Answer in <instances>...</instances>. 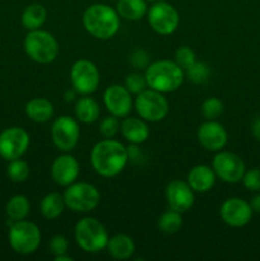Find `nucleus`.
I'll return each mask as SVG.
<instances>
[{
    "label": "nucleus",
    "instance_id": "1",
    "mask_svg": "<svg viewBox=\"0 0 260 261\" xmlns=\"http://www.w3.org/2000/svg\"><path fill=\"white\" fill-rule=\"evenodd\" d=\"M91 165L102 177H115L124 171L129 162L127 148L117 140L106 139L96 143L89 154Z\"/></svg>",
    "mask_w": 260,
    "mask_h": 261
},
{
    "label": "nucleus",
    "instance_id": "2",
    "mask_svg": "<svg viewBox=\"0 0 260 261\" xmlns=\"http://www.w3.org/2000/svg\"><path fill=\"white\" fill-rule=\"evenodd\" d=\"M84 30L98 40H110L120 30V15L106 4L89 5L82 17Z\"/></svg>",
    "mask_w": 260,
    "mask_h": 261
},
{
    "label": "nucleus",
    "instance_id": "3",
    "mask_svg": "<svg viewBox=\"0 0 260 261\" xmlns=\"http://www.w3.org/2000/svg\"><path fill=\"white\" fill-rule=\"evenodd\" d=\"M144 76L148 88L165 94L177 91L183 86L185 71L175 61L158 60L148 65Z\"/></svg>",
    "mask_w": 260,
    "mask_h": 261
},
{
    "label": "nucleus",
    "instance_id": "4",
    "mask_svg": "<svg viewBox=\"0 0 260 261\" xmlns=\"http://www.w3.org/2000/svg\"><path fill=\"white\" fill-rule=\"evenodd\" d=\"M74 237L78 246L89 254H96L106 249L110 239L103 224L93 217H84L75 224Z\"/></svg>",
    "mask_w": 260,
    "mask_h": 261
},
{
    "label": "nucleus",
    "instance_id": "5",
    "mask_svg": "<svg viewBox=\"0 0 260 261\" xmlns=\"http://www.w3.org/2000/svg\"><path fill=\"white\" fill-rule=\"evenodd\" d=\"M24 51L31 60L38 64H50L58 58L59 42L50 32L43 30L30 31L25 35Z\"/></svg>",
    "mask_w": 260,
    "mask_h": 261
},
{
    "label": "nucleus",
    "instance_id": "6",
    "mask_svg": "<svg viewBox=\"0 0 260 261\" xmlns=\"http://www.w3.org/2000/svg\"><path fill=\"white\" fill-rule=\"evenodd\" d=\"M9 244L17 254L31 255L41 244V231L33 222L13 221L9 228Z\"/></svg>",
    "mask_w": 260,
    "mask_h": 261
},
{
    "label": "nucleus",
    "instance_id": "7",
    "mask_svg": "<svg viewBox=\"0 0 260 261\" xmlns=\"http://www.w3.org/2000/svg\"><path fill=\"white\" fill-rule=\"evenodd\" d=\"M65 205L75 213H88L98 206L101 194L98 189L88 182H73L66 186L63 194Z\"/></svg>",
    "mask_w": 260,
    "mask_h": 261
},
{
    "label": "nucleus",
    "instance_id": "8",
    "mask_svg": "<svg viewBox=\"0 0 260 261\" xmlns=\"http://www.w3.org/2000/svg\"><path fill=\"white\" fill-rule=\"evenodd\" d=\"M134 106L137 114L149 122L162 121L170 111V103L165 94L152 88L144 89L137 94Z\"/></svg>",
    "mask_w": 260,
    "mask_h": 261
},
{
    "label": "nucleus",
    "instance_id": "9",
    "mask_svg": "<svg viewBox=\"0 0 260 261\" xmlns=\"http://www.w3.org/2000/svg\"><path fill=\"white\" fill-rule=\"evenodd\" d=\"M148 23L155 33L162 36L172 35L178 27L180 15L173 5L166 2H154L148 9Z\"/></svg>",
    "mask_w": 260,
    "mask_h": 261
},
{
    "label": "nucleus",
    "instance_id": "10",
    "mask_svg": "<svg viewBox=\"0 0 260 261\" xmlns=\"http://www.w3.org/2000/svg\"><path fill=\"white\" fill-rule=\"evenodd\" d=\"M70 82L73 88L82 96L94 93L99 86V71L92 61L79 59L70 68Z\"/></svg>",
    "mask_w": 260,
    "mask_h": 261
},
{
    "label": "nucleus",
    "instance_id": "11",
    "mask_svg": "<svg viewBox=\"0 0 260 261\" xmlns=\"http://www.w3.org/2000/svg\"><path fill=\"white\" fill-rule=\"evenodd\" d=\"M81 137V129L75 119L59 116L51 125V139L55 147L64 153H69L76 147Z\"/></svg>",
    "mask_w": 260,
    "mask_h": 261
},
{
    "label": "nucleus",
    "instance_id": "12",
    "mask_svg": "<svg viewBox=\"0 0 260 261\" xmlns=\"http://www.w3.org/2000/svg\"><path fill=\"white\" fill-rule=\"evenodd\" d=\"M212 168L216 172L217 177L227 184H237L242 180L245 171V163L236 153L219 150L214 155Z\"/></svg>",
    "mask_w": 260,
    "mask_h": 261
},
{
    "label": "nucleus",
    "instance_id": "13",
    "mask_svg": "<svg viewBox=\"0 0 260 261\" xmlns=\"http://www.w3.org/2000/svg\"><path fill=\"white\" fill-rule=\"evenodd\" d=\"M30 147V134L23 127L12 126L0 134V155L7 161L18 160Z\"/></svg>",
    "mask_w": 260,
    "mask_h": 261
},
{
    "label": "nucleus",
    "instance_id": "14",
    "mask_svg": "<svg viewBox=\"0 0 260 261\" xmlns=\"http://www.w3.org/2000/svg\"><path fill=\"white\" fill-rule=\"evenodd\" d=\"M103 103L110 114L119 119H124L132 111V93L125 86L111 84L103 92Z\"/></svg>",
    "mask_w": 260,
    "mask_h": 261
},
{
    "label": "nucleus",
    "instance_id": "15",
    "mask_svg": "<svg viewBox=\"0 0 260 261\" xmlns=\"http://www.w3.org/2000/svg\"><path fill=\"white\" fill-rule=\"evenodd\" d=\"M222 221L229 227L240 228L251 221L252 209L250 203L241 198H229L223 201L219 209Z\"/></svg>",
    "mask_w": 260,
    "mask_h": 261
},
{
    "label": "nucleus",
    "instance_id": "16",
    "mask_svg": "<svg viewBox=\"0 0 260 261\" xmlns=\"http://www.w3.org/2000/svg\"><path fill=\"white\" fill-rule=\"evenodd\" d=\"M198 140L204 149L209 152H219L223 149L228 140V134L222 124L216 120H206L199 126Z\"/></svg>",
    "mask_w": 260,
    "mask_h": 261
},
{
    "label": "nucleus",
    "instance_id": "17",
    "mask_svg": "<svg viewBox=\"0 0 260 261\" xmlns=\"http://www.w3.org/2000/svg\"><path fill=\"white\" fill-rule=\"evenodd\" d=\"M166 200L170 209L183 214L194 205L195 196L194 190L186 181L173 180L166 188Z\"/></svg>",
    "mask_w": 260,
    "mask_h": 261
},
{
    "label": "nucleus",
    "instance_id": "18",
    "mask_svg": "<svg viewBox=\"0 0 260 261\" xmlns=\"http://www.w3.org/2000/svg\"><path fill=\"white\" fill-rule=\"evenodd\" d=\"M79 162L71 154H61L51 165V177L58 185L66 186L75 182L79 176Z\"/></svg>",
    "mask_w": 260,
    "mask_h": 261
},
{
    "label": "nucleus",
    "instance_id": "19",
    "mask_svg": "<svg viewBox=\"0 0 260 261\" xmlns=\"http://www.w3.org/2000/svg\"><path fill=\"white\" fill-rule=\"evenodd\" d=\"M216 172L206 165L194 166L188 173L186 182L190 185L194 193H208L216 184Z\"/></svg>",
    "mask_w": 260,
    "mask_h": 261
},
{
    "label": "nucleus",
    "instance_id": "20",
    "mask_svg": "<svg viewBox=\"0 0 260 261\" xmlns=\"http://www.w3.org/2000/svg\"><path fill=\"white\" fill-rule=\"evenodd\" d=\"M120 132L130 144H143L149 138V127L142 117H124L120 124Z\"/></svg>",
    "mask_w": 260,
    "mask_h": 261
},
{
    "label": "nucleus",
    "instance_id": "21",
    "mask_svg": "<svg viewBox=\"0 0 260 261\" xmlns=\"http://www.w3.org/2000/svg\"><path fill=\"white\" fill-rule=\"evenodd\" d=\"M106 249L114 259L126 260L132 257L135 252V244L130 236L125 233H119L109 239Z\"/></svg>",
    "mask_w": 260,
    "mask_h": 261
},
{
    "label": "nucleus",
    "instance_id": "22",
    "mask_svg": "<svg viewBox=\"0 0 260 261\" xmlns=\"http://www.w3.org/2000/svg\"><path fill=\"white\" fill-rule=\"evenodd\" d=\"M24 110L28 119H31L35 122H38V124L50 121L54 116L53 103L48 99L43 98V97H36V98L28 101Z\"/></svg>",
    "mask_w": 260,
    "mask_h": 261
},
{
    "label": "nucleus",
    "instance_id": "23",
    "mask_svg": "<svg viewBox=\"0 0 260 261\" xmlns=\"http://www.w3.org/2000/svg\"><path fill=\"white\" fill-rule=\"evenodd\" d=\"M116 12L120 18L135 22L147 14L148 7L145 0H117Z\"/></svg>",
    "mask_w": 260,
    "mask_h": 261
},
{
    "label": "nucleus",
    "instance_id": "24",
    "mask_svg": "<svg viewBox=\"0 0 260 261\" xmlns=\"http://www.w3.org/2000/svg\"><path fill=\"white\" fill-rule=\"evenodd\" d=\"M47 19V10L38 3L30 4L22 13V24L28 31L40 30Z\"/></svg>",
    "mask_w": 260,
    "mask_h": 261
},
{
    "label": "nucleus",
    "instance_id": "25",
    "mask_svg": "<svg viewBox=\"0 0 260 261\" xmlns=\"http://www.w3.org/2000/svg\"><path fill=\"white\" fill-rule=\"evenodd\" d=\"M99 105L89 96H83L75 103V116L83 124H93L99 117Z\"/></svg>",
    "mask_w": 260,
    "mask_h": 261
},
{
    "label": "nucleus",
    "instance_id": "26",
    "mask_svg": "<svg viewBox=\"0 0 260 261\" xmlns=\"http://www.w3.org/2000/svg\"><path fill=\"white\" fill-rule=\"evenodd\" d=\"M64 196L59 193H50L42 198L40 203V212L46 219H56L65 209Z\"/></svg>",
    "mask_w": 260,
    "mask_h": 261
},
{
    "label": "nucleus",
    "instance_id": "27",
    "mask_svg": "<svg viewBox=\"0 0 260 261\" xmlns=\"http://www.w3.org/2000/svg\"><path fill=\"white\" fill-rule=\"evenodd\" d=\"M31 204L24 195H15L7 204V214L10 221H22L30 214Z\"/></svg>",
    "mask_w": 260,
    "mask_h": 261
},
{
    "label": "nucleus",
    "instance_id": "28",
    "mask_svg": "<svg viewBox=\"0 0 260 261\" xmlns=\"http://www.w3.org/2000/svg\"><path fill=\"white\" fill-rule=\"evenodd\" d=\"M183 227V217L180 212H176L173 209L165 212L162 216L158 218V228L167 234H173L180 231Z\"/></svg>",
    "mask_w": 260,
    "mask_h": 261
},
{
    "label": "nucleus",
    "instance_id": "29",
    "mask_svg": "<svg viewBox=\"0 0 260 261\" xmlns=\"http://www.w3.org/2000/svg\"><path fill=\"white\" fill-rule=\"evenodd\" d=\"M7 172L13 182H24L30 176V166L25 161L18 158V160L9 161Z\"/></svg>",
    "mask_w": 260,
    "mask_h": 261
},
{
    "label": "nucleus",
    "instance_id": "30",
    "mask_svg": "<svg viewBox=\"0 0 260 261\" xmlns=\"http://www.w3.org/2000/svg\"><path fill=\"white\" fill-rule=\"evenodd\" d=\"M224 105L217 97H209L204 99L200 106V112L205 120H216L223 114Z\"/></svg>",
    "mask_w": 260,
    "mask_h": 261
},
{
    "label": "nucleus",
    "instance_id": "31",
    "mask_svg": "<svg viewBox=\"0 0 260 261\" xmlns=\"http://www.w3.org/2000/svg\"><path fill=\"white\" fill-rule=\"evenodd\" d=\"M185 75L188 76L189 81L195 84L205 83L208 81L209 75H211V68L205 63L196 61L193 66L185 70Z\"/></svg>",
    "mask_w": 260,
    "mask_h": 261
},
{
    "label": "nucleus",
    "instance_id": "32",
    "mask_svg": "<svg viewBox=\"0 0 260 261\" xmlns=\"http://www.w3.org/2000/svg\"><path fill=\"white\" fill-rule=\"evenodd\" d=\"M175 61L184 71L196 63V55L189 46H180L175 53Z\"/></svg>",
    "mask_w": 260,
    "mask_h": 261
},
{
    "label": "nucleus",
    "instance_id": "33",
    "mask_svg": "<svg viewBox=\"0 0 260 261\" xmlns=\"http://www.w3.org/2000/svg\"><path fill=\"white\" fill-rule=\"evenodd\" d=\"M125 87L132 94H139L144 89H147V81L145 76L140 73H130L125 78Z\"/></svg>",
    "mask_w": 260,
    "mask_h": 261
},
{
    "label": "nucleus",
    "instance_id": "34",
    "mask_svg": "<svg viewBox=\"0 0 260 261\" xmlns=\"http://www.w3.org/2000/svg\"><path fill=\"white\" fill-rule=\"evenodd\" d=\"M120 124L121 122L119 121V117L114 116H107L99 122V133L102 134V137L106 138V139H110V138H114L117 133L120 132Z\"/></svg>",
    "mask_w": 260,
    "mask_h": 261
},
{
    "label": "nucleus",
    "instance_id": "35",
    "mask_svg": "<svg viewBox=\"0 0 260 261\" xmlns=\"http://www.w3.org/2000/svg\"><path fill=\"white\" fill-rule=\"evenodd\" d=\"M129 63L132 64V66L134 69L145 70L148 68V65H149V55L143 48H135V50H133L130 53Z\"/></svg>",
    "mask_w": 260,
    "mask_h": 261
},
{
    "label": "nucleus",
    "instance_id": "36",
    "mask_svg": "<svg viewBox=\"0 0 260 261\" xmlns=\"http://www.w3.org/2000/svg\"><path fill=\"white\" fill-rule=\"evenodd\" d=\"M241 181L247 190L257 193V191H260V170L259 168H251L249 171H245Z\"/></svg>",
    "mask_w": 260,
    "mask_h": 261
},
{
    "label": "nucleus",
    "instance_id": "37",
    "mask_svg": "<svg viewBox=\"0 0 260 261\" xmlns=\"http://www.w3.org/2000/svg\"><path fill=\"white\" fill-rule=\"evenodd\" d=\"M50 252L54 255V257L58 256V255L66 254L69 247V241L65 236L63 234H55L53 239L50 240Z\"/></svg>",
    "mask_w": 260,
    "mask_h": 261
},
{
    "label": "nucleus",
    "instance_id": "38",
    "mask_svg": "<svg viewBox=\"0 0 260 261\" xmlns=\"http://www.w3.org/2000/svg\"><path fill=\"white\" fill-rule=\"evenodd\" d=\"M127 148V155H129V161H132L133 163H140V158L143 157V153L139 148L137 147V144H132Z\"/></svg>",
    "mask_w": 260,
    "mask_h": 261
},
{
    "label": "nucleus",
    "instance_id": "39",
    "mask_svg": "<svg viewBox=\"0 0 260 261\" xmlns=\"http://www.w3.org/2000/svg\"><path fill=\"white\" fill-rule=\"evenodd\" d=\"M251 133L254 135V138L260 142V116L256 117V119L252 121L251 125Z\"/></svg>",
    "mask_w": 260,
    "mask_h": 261
},
{
    "label": "nucleus",
    "instance_id": "40",
    "mask_svg": "<svg viewBox=\"0 0 260 261\" xmlns=\"http://www.w3.org/2000/svg\"><path fill=\"white\" fill-rule=\"evenodd\" d=\"M250 206H251L252 212L255 213H260V193L257 191L256 195H254L250 200Z\"/></svg>",
    "mask_w": 260,
    "mask_h": 261
},
{
    "label": "nucleus",
    "instance_id": "41",
    "mask_svg": "<svg viewBox=\"0 0 260 261\" xmlns=\"http://www.w3.org/2000/svg\"><path fill=\"white\" fill-rule=\"evenodd\" d=\"M76 94H78V92L75 91V89H68V91L65 92V94H64V98H65L66 102H73L74 99L76 98Z\"/></svg>",
    "mask_w": 260,
    "mask_h": 261
},
{
    "label": "nucleus",
    "instance_id": "42",
    "mask_svg": "<svg viewBox=\"0 0 260 261\" xmlns=\"http://www.w3.org/2000/svg\"><path fill=\"white\" fill-rule=\"evenodd\" d=\"M55 261H73V257L68 256L66 254H61V255H58V256H55Z\"/></svg>",
    "mask_w": 260,
    "mask_h": 261
},
{
    "label": "nucleus",
    "instance_id": "43",
    "mask_svg": "<svg viewBox=\"0 0 260 261\" xmlns=\"http://www.w3.org/2000/svg\"><path fill=\"white\" fill-rule=\"evenodd\" d=\"M145 2H147V3H154V2H157V0H145Z\"/></svg>",
    "mask_w": 260,
    "mask_h": 261
},
{
    "label": "nucleus",
    "instance_id": "44",
    "mask_svg": "<svg viewBox=\"0 0 260 261\" xmlns=\"http://www.w3.org/2000/svg\"><path fill=\"white\" fill-rule=\"evenodd\" d=\"M110 2H114V0H110Z\"/></svg>",
    "mask_w": 260,
    "mask_h": 261
}]
</instances>
